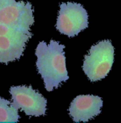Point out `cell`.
<instances>
[{"mask_svg": "<svg viewBox=\"0 0 121 123\" xmlns=\"http://www.w3.org/2000/svg\"><path fill=\"white\" fill-rule=\"evenodd\" d=\"M64 49V45L54 40H51L49 43L41 41L36 47V68L49 92L59 87L69 78Z\"/></svg>", "mask_w": 121, "mask_h": 123, "instance_id": "6da1fadb", "label": "cell"}, {"mask_svg": "<svg viewBox=\"0 0 121 123\" xmlns=\"http://www.w3.org/2000/svg\"><path fill=\"white\" fill-rule=\"evenodd\" d=\"M114 61V47L110 40H103L91 46L85 55L83 70L88 79L96 82L105 78Z\"/></svg>", "mask_w": 121, "mask_h": 123, "instance_id": "7a4b0ae2", "label": "cell"}, {"mask_svg": "<svg viewBox=\"0 0 121 123\" xmlns=\"http://www.w3.org/2000/svg\"><path fill=\"white\" fill-rule=\"evenodd\" d=\"M32 36L31 31L0 23V63L19 59Z\"/></svg>", "mask_w": 121, "mask_h": 123, "instance_id": "3957f363", "label": "cell"}, {"mask_svg": "<svg viewBox=\"0 0 121 123\" xmlns=\"http://www.w3.org/2000/svg\"><path fill=\"white\" fill-rule=\"evenodd\" d=\"M88 26V15L85 8L78 3L67 2L60 4L56 29L70 38L77 36Z\"/></svg>", "mask_w": 121, "mask_h": 123, "instance_id": "277c9868", "label": "cell"}, {"mask_svg": "<svg viewBox=\"0 0 121 123\" xmlns=\"http://www.w3.org/2000/svg\"><path fill=\"white\" fill-rule=\"evenodd\" d=\"M34 22L32 5L30 2L0 0V23L30 31Z\"/></svg>", "mask_w": 121, "mask_h": 123, "instance_id": "5b68a950", "label": "cell"}, {"mask_svg": "<svg viewBox=\"0 0 121 123\" xmlns=\"http://www.w3.org/2000/svg\"><path fill=\"white\" fill-rule=\"evenodd\" d=\"M9 92L12 95V105L24 111L26 115L39 117L46 114L47 100L32 86H13Z\"/></svg>", "mask_w": 121, "mask_h": 123, "instance_id": "8992f818", "label": "cell"}, {"mask_svg": "<svg viewBox=\"0 0 121 123\" xmlns=\"http://www.w3.org/2000/svg\"><path fill=\"white\" fill-rule=\"evenodd\" d=\"M102 106L103 100L99 96L81 95L73 99L69 112L74 122H88L101 113Z\"/></svg>", "mask_w": 121, "mask_h": 123, "instance_id": "52a82bcc", "label": "cell"}, {"mask_svg": "<svg viewBox=\"0 0 121 123\" xmlns=\"http://www.w3.org/2000/svg\"><path fill=\"white\" fill-rule=\"evenodd\" d=\"M19 117L18 110L10 101L0 98V123H17Z\"/></svg>", "mask_w": 121, "mask_h": 123, "instance_id": "ba28073f", "label": "cell"}]
</instances>
